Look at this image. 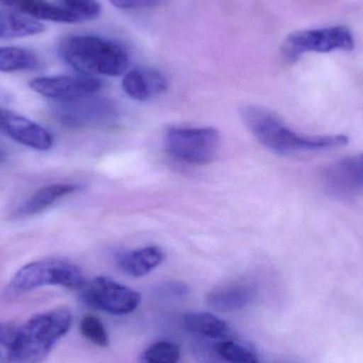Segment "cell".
<instances>
[{"label": "cell", "mask_w": 363, "mask_h": 363, "mask_svg": "<svg viewBox=\"0 0 363 363\" xmlns=\"http://www.w3.org/2000/svg\"><path fill=\"white\" fill-rule=\"evenodd\" d=\"M241 116L256 140L279 155L337 148L349 143L345 135H301L289 129L274 113L262 106H245Z\"/></svg>", "instance_id": "1"}, {"label": "cell", "mask_w": 363, "mask_h": 363, "mask_svg": "<svg viewBox=\"0 0 363 363\" xmlns=\"http://www.w3.org/2000/svg\"><path fill=\"white\" fill-rule=\"evenodd\" d=\"M59 52L68 65L87 76H121L129 66L127 49L100 36H67L60 44Z\"/></svg>", "instance_id": "2"}, {"label": "cell", "mask_w": 363, "mask_h": 363, "mask_svg": "<svg viewBox=\"0 0 363 363\" xmlns=\"http://www.w3.org/2000/svg\"><path fill=\"white\" fill-rule=\"evenodd\" d=\"M72 324V313L63 307L33 315L18 328L14 363L44 362Z\"/></svg>", "instance_id": "3"}, {"label": "cell", "mask_w": 363, "mask_h": 363, "mask_svg": "<svg viewBox=\"0 0 363 363\" xmlns=\"http://www.w3.org/2000/svg\"><path fill=\"white\" fill-rule=\"evenodd\" d=\"M85 283L84 275L76 264L59 258H46L19 269L11 281V288L16 292L31 291L44 286L81 290Z\"/></svg>", "instance_id": "4"}, {"label": "cell", "mask_w": 363, "mask_h": 363, "mask_svg": "<svg viewBox=\"0 0 363 363\" xmlns=\"http://www.w3.org/2000/svg\"><path fill=\"white\" fill-rule=\"evenodd\" d=\"M220 135L213 128H174L166 135L168 153L192 165L211 163L217 157Z\"/></svg>", "instance_id": "5"}, {"label": "cell", "mask_w": 363, "mask_h": 363, "mask_svg": "<svg viewBox=\"0 0 363 363\" xmlns=\"http://www.w3.org/2000/svg\"><path fill=\"white\" fill-rule=\"evenodd\" d=\"M80 296L82 302L91 308L115 315L133 313L142 301L135 290L104 277L86 281L81 288Z\"/></svg>", "instance_id": "6"}, {"label": "cell", "mask_w": 363, "mask_h": 363, "mask_svg": "<svg viewBox=\"0 0 363 363\" xmlns=\"http://www.w3.org/2000/svg\"><path fill=\"white\" fill-rule=\"evenodd\" d=\"M353 48L352 32L345 27H332L303 30L290 34L286 40L284 52L288 60H296L308 51L330 52L337 49L350 51Z\"/></svg>", "instance_id": "7"}, {"label": "cell", "mask_w": 363, "mask_h": 363, "mask_svg": "<svg viewBox=\"0 0 363 363\" xmlns=\"http://www.w3.org/2000/svg\"><path fill=\"white\" fill-rule=\"evenodd\" d=\"M117 108L111 100L95 95L61 101L57 117L68 127H100L113 125L117 119Z\"/></svg>", "instance_id": "8"}, {"label": "cell", "mask_w": 363, "mask_h": 363, "mask_svg": "<svg viewBox=\"0 0 363 363\" xmlns=\"http://www.w3.org/2000/svg\"><path fill=\"white\" fill-rule=\"evenodd\" d=\"M32 91L50 99L59 101L78 99L96 95L101 89L99 79L87 74L77 76L40 77L29 82Z\"/></svg>", "instance_id": "9"}, {"label": "cell", "mask_w": 363, "mask_h": 363, "mask_svg": "<svg viewBox=\"0 0 363 363\" xmlns=\"http://www.w3.org/2000/svg\"><path fill=\"white\" fill-rule=\"evenodd\" d=\"M0 130L15 142L35 150L46 151L52 147V136L46 129L10 111L0 110Z\"/></svg>", "instance_id": "10"}, {"label": "cell", "mask_w": 363, "mask_h": 363, "mask_svg": "<svg viewBox=\"0 0 363 363\" xmlns=\"http://www.w3.org/2000/svg\"><path fill=\"white\" fill-rule=\"evenodd\" d=\"M123 89L132 99L147 101L166 91L168 80L153 68H135L125 74Z\"/></svg>", "instance_id": "11"}, {"label": "cell", "mask_w": 363, "mask_h": 363, "mask_svg": "<svg viewBox=\"0 0 363 363\" xmlns=\"http://www.w3.org/2000/svg\"><path fill=\"white\" fill-rule=\"evenodd\" d=\"M256 296V287L250 281H237L216 288L206 296V304L219 313H232L247 306Z\"/></svg>", "instance_id": "12"}, {"label": "cell", "mask_w": 363, "mask_h": 363, "mask_svg": "<svg viewBox=\"0 0 363 363\" xmlns=\"http://www.w3.org/2000/svg\"><path fill=\"white\" fill-rule=\"evenodd\" d=\"M324 180L336 192H351L363 187V155L345 157L326 168Z\"/></svg>", "instance_id": "13"}, {"label": "cell", "mask_w": 363, "mask_h": 363, "mask_svg": "<svg viewBox=\"0 0 363 363\" xmlns=\"http://www.w3.org/2000/svg\"><path fill=\"white\" fill-rule=\"evenodd\" d=\"M165 257L162 247L150 245L119 254L117 264L129 277H143L161 266Z\"/></svg>", "instance_id": "14"}, {"label": "cell", "mask_w": 363, "mask_h": 363, "mask_svg": "<svg viewBox=\"0 0 363 363\" xmlns=\"http://www.w3.org/2000/svg\"><path fill=\"white\" fill-rule=\"evenodd\" d=\"M0 2L36 21L42 19L55 23H79L78 18L69 11L47 0H0Z\"/></svg>", "instance_id": "15"}, {"label": "cell", "mask_w": 363, "mask_h": 363, "mask_svg": "<svg viewBox=\"0 0 363 363\" xmlns=\"http://www.w3.org/2000/svg\"><path fill=\"white\" fill-rule=\"evenodd\" d=\"M78 189L76 185L70 184H52L40 188L35 194H32L23 205L17 209V217H29L36 215L40 211L55 204L60 199L72 194Z\"/></svg>", "instance_id": "16"}, {"label": "cell", "mask_w": 363, "mask_h": 363, "mask_svg": "<svg viewBox=\"0 0 363 363\" xmlns=\"http://www.w3.org/2000/svg\"><path fill=\"white\" fill-rule=\"evenodd\" d=\"M183 326L190 334L208 339H225L230 328L223 320L208 313H191L184 315Z\"/></svg>", "instance_id": "17"}, {"label": "cell", "mask_w": 363, "mask_h": 363, "mask_svg": "<svg viewBox=\"0 0 363 363\" xmlns=\"http://www.w3.org/2000/svg\"><path fill=\"white\" fill-rule=\"evenodd\" d=\"M45 26L36 19L0 10V38H21L38 35Z\"/></svg>", "instance_id": "18"}, {"label": "cell", "mask_w": 363, "mask_h": 363, "mask_svg": "<svg viewBox=\"0 0 363 363\" xmlns=\"http://www.w3.org/2000/svg\"><path fill=\"white\" fill-rule=\"evenodd\" d=\"M38 66V57L32 51L21 47H0V72H21Z\"/></svg>", "instance_id": "19"}, {"label": "cell", "mask_w": 363, "mask_h": 363, "mask_svg": "<svg viewBox=\"0 0 363 363\" xmlns=\"http://www.w3.org/2000/svg\"><path fill=\"white\" fill-rule=\"evenodd\" d=\"M180 347L172 341H157L140 355V363H179Z\"/></svg>", "instance_id": "20"}, {"label": "cell", "mask_w": 363, "mask_h": 363, "mask_svg": "<svg viewBox=\"0 0 363 363\" xmlns=\"http://www.w3.org/2000/svg\"><path fill=\"white\" fill-rule=\"evenodd\" d=\"M216 353L228 363H258L255 352L232 340H223L215 347Z\"/></svg>", "instance_id": "21"}, {"label": "cell", "mask_w": 363, "mask_h": 363, "mask_svg": "<svg viewBox=\"0 0 363 363\" xmlns=\"http://www.w3.org/2000/svg\"><path fill=\"white\" fill-rule=\"evenodd\" d=\"M80 333L96 347H108L110 345L108 332L102 322L94 315H85L80 322Z\"/></svg>", "instance_id": "22"}, {"label": "cell", "mask_w": 363, "mask_h": 363, "mask_svg": "<svg viewBox=\"0 0 363 363\" xmlns=\"http://www.w3.org/2000/svg\"><path fill=\"white\" fill-rule=\"evenodd\" d=\"M18 328L12 323H0V363H14Z\"/></svg>", "instance_id": "23"}, {"label": "cell", "mask_w": 363, "mask_h": 363, "mask_svg": "<svg viewBox=\"0 0 363 363\" xmlns=\"http://www.w3.org/2000/svg\"><path fill=\"white\" fill-rule=\"evenodd\" d=\"M61 6L80 21H91L99 16L101 6L97 0H60Z\"/></svg>", "instance_id": "24"}, {"label": "cell", "mask_w": 363, "mask_h": 363, "mask_svg": "<svg viewBox=\"0 0 363 363\" xmlns=\"http://www.w3.org/2000/svg\"><path fill=\"white\" fill-rule=\"evenodd\" d=\"M162 0H110L113 6L123 10H133V9L149 8L159 4Z\"/></svg>", "instance_id": "25"}, {"label": "cell", "mask_w": 363, "mask_h": 363, "mask_svg": "<svg viewBox=\"0 0 363 363\" xmlns=\"http://www.w3.org/2000/svg\"><path fill=\"white\" fill-rule=\"evenodd\" d=\"M188 292L187 286L179 281L167 283L161 288V294L168 296H183Z\"/></svg>", "instance_id": "26"}, {"label": "cell", "mask_w": 363, "mask_h": 363, "mask_svg": "<svg viewBox=\"0 0 363 363\" xmlns=\"http://www.w3.org/2000/svg\"><path fill=\"white\" fill-rule=\"evenodd\" d=\"M4 157H6V155H4V151L0 148V162L4 161Z\"/></svg>", "instance_id": "27"}]
</instances>
